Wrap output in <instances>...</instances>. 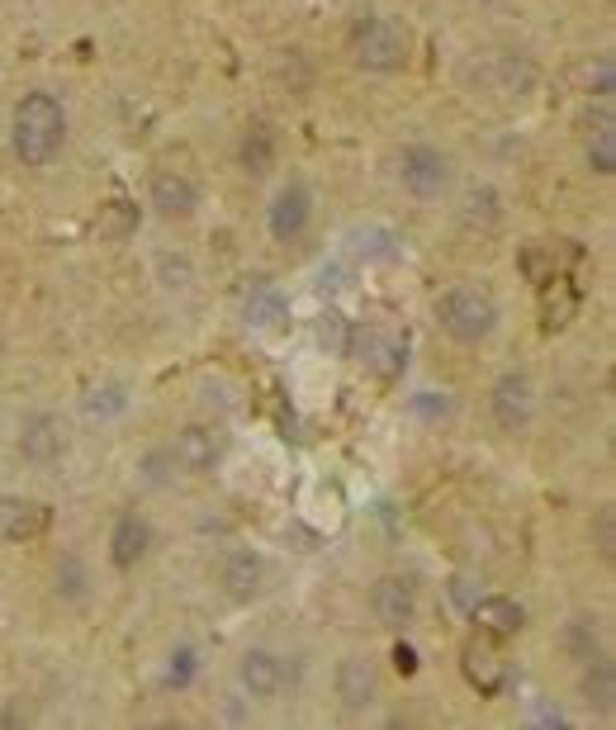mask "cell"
Instances as JSON below:
<instances>
[{"label": "cell", "instance_id": "cell-21", "mask_svg": "<svg viewBox=\"0 0 616 730\" xmlns=\"http://www.w3.org/2000/svg\"><path fill=\"white\" fill-rule=\"evenodd\" d=\"M583 693H588V702H593L598 712H612V707H616V669H612V659H602V655L588 659Z\"/></svg>", "mask_w": 616, "mask_h": 730}, {"label": "cell", "instance_id": "cell-5", "mask_svg": "<svg viewBox=\"0 0 616 730\" xmlns=\"http://www.w3.org/2000/svg\"><path fill=\"white\" fill-rule=\"evenodd\" d=\"M346 351H351L361 365L380 370V375H399V365L408 361V356H403V342L384 328H356L346 337Z\"/></svg>", "mask_w": 616, "mask_h": 730}, {"label": "cell", "instance_id": "cell-3", "mask_svg": "<svg viewBox=\"0 0 616 730\" xmlns=\"http://www.w3.org/2000/svg\"><path fill=\"white\" fill-rule=\"evenodd\" d=\"M351 57L361 72H399L408 62V29L384 15H370L351 29Z\"/></svg>", "mask_w": 616, "mask_h": 730}, {"label": "cell", "instance_id": "cell-10", "mask_svg": "<svg viewBox=\"0 0 616 730\" xmlns=\"http://www.w3.org/2000/svg\"><path fill=\"white\" fill-rule=\"evenodd\" d=\"M53 527V512L43 503H19V498H0V541H34Z\"/></svg>", "mask_w": 616, "mask_h": 730}, {"label": "cell", "instance_id": "cell-24", "mask_svg": "<svg viewBox=\"0 0 616 730\" xmlns=\"http://www.w3.org/2000/svg\"><path fill=\"white\" fill-rule=\"evenodd\" d=\"M247 318L261 323V328H275L280 318H285V299L271 290V285H256L252 299H247Z\"/></svg>", "mask_w": 616, "mask_h": 730}, {"label": "cell", "instance_id": "cell-18", "mask_svg": "<svg viewBox=\"0 0 616 730\" xmlns=\"http://www.w3.org/2000/svg\"><path fill=\"white\" fill-rule=\"evenodd\" d=\"M237 162L247 176H266L275 166V133L266 124H252L242 133V143H237Z\"/></svg>", "mask_w": 616, "mask_h": 730}, {"label": "cell", "instance_id": "cell-29", "mask_svg": "<svg viewBox=\"0 0 616 730\" xmlns=\"http://www.w3.org/2000/svg\"><path fill=\"white\" fill-rule=\"evenodd\" d=\"M346 323H342V313H323V323H318V342L323 347H332V351H346Z\"/></svg>", "mask_w": 616, "mask_h": 730}, {"label": "cell", "instance_id": "cell-34", "mask_svg": "<svg viewBox=\"0 0 616 730\" xmlns=\"http://www.w3.org/2000/svg\"><path fill=\"white\" fill-rule=\"evenodd\" d=\"M394 669H399V674H417V650L413 645H394Z\"/></svg>", "mask_w": 616, "mask_h": 730}, {"label": "cell", "instance_id": "cell-22", "mask_svg": "<svg viewBox=\"0 0 616 730\" xmlns=\"http://www.w3.org/2000/svg\"><path fill=\"white\" fill-rule=\"evenodd\" d=\"M588 166H593L598 176H612V171H616V128H612V114H602L598 128H593V138H588Z\"/></svg>", "mask_w": 616, "mask_h": 730}, {"label": "cell", "instance_id": "cell-4", "mask_svg": "<svg viewBox=\"0 0 616 730\" xmlns=\"http://www.w3.org/2000/svg\"><path fill=\"white\" fill-rule=\"evenodd\" d=\"M399 176L408 185V195H417V200H441V190L451 185V162H446V152L413 143V147H403Z\"/></svg>", "mask_w": 616, "mask_h": 730}, {"label": "cell", "instance_id": "cell-2", "mask_svg": "<svg viewBox=\"0 0 616 730\" xmlns=\"http://www.w3.org/2000/svg\"><path fill=\"white\" fill-rule=\"evenodd\" d=\"M436 323L446 337H455L460 347H474V342H484L493 328H498V304H493L489 290H479V285H455L436 299Z\"/></svg>", "mask_w": 616, "mask_h": 730}, {"label": "cell", "instance_id": "cell-27", "mask_svg": "<svg viewBox=\"0 0 616 730\" xmlns=\"http://www.w3.org/2000/svg\"><path fill=\"white\" fill-rule=\"evenodd\" d=\"M522 271L536 280V285H545V280H555V252H541V247H526L522 252Z\"/></svg>", "mask_w": 616, "mask_h": 730}, {"label": "cell", "instance_id": "cell-17", "mask_svg": "<svg viewBox=\"0 0 616 730\" xmlns=\"http://www.w3.org/2000/svg\"><path fill=\"white\" fill-rule=\"evenodd\" d=\"M171 460H181L185 470H195V475L214 470V460H218L214 432H209V427H185L181 437H176V451H171Z\"/></svg>", "mask_w": 616, "mask_h": 730}, {"label": "cell", "instance_id": "cell-6", "mask_svg": "<svg viewBox=\"0 0 616 730\" xmlns=\"http://www.w3.org/2000/svg\"><path fill=\"white\" fill-rule=\"evenodd\" d=\"M536 413V394H531V380L526 375H503L493 384V422L503 432H522Z\"/></svg>", "mask_w": 616, "mask_h": 730}, {"label": "cell", "instance_id": "cell-16", "mask_svg": "<svg viewBox=\"0 0 616 730\" xmlns=\"http://www.w3.org/2000/svg\"><path fill=\"white\" fill-rule=\"evenodd\" d=\"M285 683V664L271 655V650H252L242 659V688L252 697H275Z\"/></svg>", "mask_w": 616, "mask_h": 730}, {"label": "cell", "instance_id": "cell-8", "mask_svg": "<svg viewBox=\"0 0 616 730\" xmlns=\"http://www.w3.org/2000/svg\"><path fill=\"white\" fill-rule=\"evenodd\" d=\"M370 603H375L380 626H389V631H408L417 617V593L408 579H380L375 593H370Z\"/></svg>", "mask_w": 616, "mask_h": 730}, {"label": "cell", "instance_id": "cell-9", "mask_svg": "<svg viewBox=\"0 0 616 730\" xmlns=\"http://www.w3.org/2000/svg\"><path fill=\"white\" fill-rule=\"evenodd\" d=\"M460 669L470 678V688H479V697H498L503 683H508V664L493 655L489 645H479V640H470V645L460 650Z\"/></svg>", "mask_w": 616, "mask_h": 730}, {"label": "cell", "instance_id": "cell-33", "mask_svg": "<svg viewBox=\"0 0 616 730\" xmlns=\"http://www.w3.org/2000/svg\"><path fill=\"white\" fill-rule=\"evenodd\" d=\"M598 550L612 560V550H616V536H612V508H602L598 512Z\"/></svg>", "mask_w": 616, "mask_h": 730}, {"label": "cell", "instance_id": "cell-32", "mask_svg": "<svg viewBox=\"0 0 616 730\" xmlns=\"http://www.w3.org/2000/svg\"><path fill=\"white\" fill-rule=\"evenodd\" d=\"M86 408H91V413H119V408H124V389H114V384H109V389H95L91 399H86Z\"/></svg>", "mask_w": 616, "mask_h": 730}, {"label": "cell", "instance_id": "cell-26", "mask_svg": "<svg viewBox=\"0 0 616 730\" xmlns=\"http://www.w3.org/2000/svg\"><path fill=\"white\" fill-rule=\"evenodd\" d=\"M57 593H67V598H81V593H86V574H81V560H76V555H62V565H57Z\"/></svg>", "mask_w": 616, "mask_h": 730}, {"label": "cell", "instance_id": "cell-23", "mask_svg": "<svg viewBox=\"0 0 616 730\" xmlns=\"http://www.w3.org/2000/svg\"><path fill=\"white\" fill-rule=\"evenodd\" d=\"M545 285H550V290H545V328H564V323H569V313L579 309V294L569 290L560 275H555V280H545Z\"/></svg>", "mask_w": 616, "mask_h": 730}, {"label": "cell", "instance_id": "cell-7", "mask_svg": "<svg viewBox=\"0 0 616 730\" xmlns=\"http://www.w3.org/2000/svg\"><path fill=\"white\" fill-rule=\"evenodd\" d=\"M313 223V195L304 185H285L271 204V238L275 242H299Z\"/></svg>", "mask_w": 616, "mask_h": 730}, {"label": "cell", "instance_id": "cell-31", "mask_svg": "<svg viewBox=\"0 0 616 730\" xmlns=\"http://www.w3.org/2000/svg\"><path fill=\"white\" fill-rule=\"evenodd\" d=\"M588 91H598L602 100L616 91V72H612V57H598V67H588Z\"/></svg>", "mask_w": 616, "mask_h": 730}, {"label": "cell", "instance_id": "cell-19", "mask_svg": "<svg viewBox=\"0 0 616 730\" xmlns=\"http://www.w3.org/2000/svg\"><path fill=\"white\" fill-rule=\"evenodd\" d=\"M261 560H256L252 550H233L228 560H223V584H228V593L233 598H252L256 588H261Z\"/></svg>", "mask_w": 616, "mask_h": 730}, {"label": "cell", "instance_id": "cell-25", "mask_svg": "<svg viewBox=\"0 0 616 730\" xmlns=\"http://www.w3.org/2000/svg\"><path fill=\"white\" fill-rule=\"evenodd\" d=\"M564 640H569V650L579 659H593L598 655V636H593V621H569V631H564Z\"/></svg>", "mask_w": 616, "mask_h": 730}, {"label": "cell", "instance_id": "cell-14", "mask_svg": "<svg viewBox=\"0 0 616 730\" xmlns=\"http://www.w3.org/2000/svg\"><path fill=\"white\" fill-rule=\"evenodd\" d=\"M147 541H152L147 522L138 517V512H124V517H119V527H114V536H109V560H114L119 569H133L138 560H143Z\"/></svg>", "mask_w": 616, "mask_h": 730}, {"label": "cell", "instance_id": "cell-20", "mask_svg": "<svg viewBox=\"0 0 616 730\" xmlns=\"http://www.w3.org/2000/svg\"><path fill=\"white\" fill-rule=\"evenodd\" d=\"M95 228H100V238L105 242H128L133 233H138V204L124 200V195L109 200L105 209H100V223H95Z\"/></svg>", "mask_w": 616, "mask_h": 730}, {"label": "cell", "instance_id": "cell-30", "mask_svg": "<svg viewBox=\"0 0 616 730\" xmlns=\"http://www.w3.org/2000/svg\"><path fill=\"white\" fill-rule=\"evenodd\" d=\"M190 678H195V650H176L171 669H166V683L171 688H190Z\"/></svg>", "mask_w": 616, "mask_h": 730}, {"label": "cell", "instance_id": "cell-12", "mask_svg": "<svg viewBox=\"0 0 616 730\" xmlns=\"http://www.w3.org/2000/svg\"><path fill=\"white\" fill-rule=\"evenodd\" d=\"M152 204H157L162 219H190L200 195H195V185L185 181L181 171H157L152 176Z\"/></svg>", "mask_w": 616, "mask_h": 730}, {"label": "cell", "instance_id": "cell-1", "mask_svg": "<svg viewBox=\"0 0 616 730\" xmlns=\"http://www.w3.org/2000/svg\"><path fill=\"white\" fill-rule=\"evenodd\" d=\"M62 133H67V114L48 91H34L19 100L15 110V152L24 166H48L62 147Z\"/></svg>", "mask_w": 616, "mask_h": 730}, {"label": "cell", "instance_id": "cell-13", "mask_svg": "<svg viewBox=\"0 0 616 730\" xmlns=\"http://www.w3.org/2000/svg\"><path fill=\"white\" fill-rule=\"evenodd\" d=\"M470 617L489 636H517L526 626V607L512 598H479V603H470Z\"/></svg>", "mask_w": 616, "mask_h": 730}, {"label": "cell", "instance_id": "cell-28", "mask_svg": "<svg viewBox=\"0 0 616 730\" xmlns=\"http://www.w3.org/2000/svg\"><path fill=\"white\" fill-rule=\"evenodd\" d=\"M413 413L417 418H427V422H441V418H451V399H441V394H413Z\"/></svg>", "mask_w": 616, "mask_h": 730}, {"label": "cell", "instance_id": "cell-15", "mask_svg": "<svg viewBox=\"0 0 616 730\" xmlns=\"http://www.w3.org/2000/svg\"><path fill=\"white\" fill-rule=\"evenodd\" d=\"M19 451H24V460H38V465L57 460V451H62V432H57V422L48 418V413H34V418H24Z\"/></svg>", "mask_w": 616, "mask_h": 730}, {"label": "cell", "instance_id": "cell-11", "mask_svg": "<svg viewBox=\"0 0 616 730\" xmlns=\"http://www.w3.org/2000/svg\"><path fill=\"white\" fill-rule=\"evenodd\" d=\"M375 688H380V674H375V664L365 655H351L342 659V669H337V697H342L351 712H361L375 702Z\"/></svg>", "mask_w": 616, "mask_h": 730}]
</instances>
